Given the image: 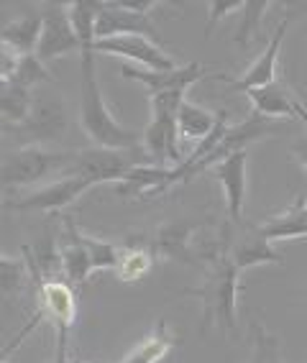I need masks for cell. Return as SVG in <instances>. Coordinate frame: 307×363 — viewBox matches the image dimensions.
<instances>
[{
    "instance_id": "ffe728a7",
    "label": "cell",
    "mask_w": 307,
    "mask_h": 363,
    "mask_svg": "<svg viewBox=\"0 0 307 363\" xmlns=\"http://www.w3.org/2000/svg\"><path fill=\"white\" fill-rule=\"evenodd\" d=\"M154 246L146 235H128L121 243V261L116 266V274L121 281H138L154 269Z\"/></svg>"
},
{
    "instance_id": "6da1fadb",
    "label": "cell",
    "mask_w": 307,
    "mask_h": 363,
    "mask_svg": "<svg viewBox=\"0 0 307 363\" xmlns=\"http://www.w3.org/2000/svg\"><path fill=\"white\" fill-rule=\"evenodd\" d=\"M230 235L233 223H223L216 240L195 248L197 264L205 266L203 286L184 289V294L203 299V333L218 328L225 337H233L238 320V269L230 261Z\"/></svg>"
},
{
    "instance_id": "d6986e66",
    "label": "cell",
    "mask_w": 307,
    "mask_h": 363,
    "mask_svg": "<svg viewBox=\"0 0 307 363\" xmlns=\"http://www.w3.org/2000/svg\"><path fill=\"white\" fill-rule=\"evenodd\" d=\"M177 184L174 169L154 167V164H144L136 167L123 182H118V195L121 197H159L164 192H169Z\"/></svg>"
},
{
    "instance_id": "d6a6232c",
    "label": "cell",
    "mask_w": 307,
    "mask_h": 363,
    "mask_svg": "<svg viewBox=\"0 0 307 363\" xmlns=\"http://www.w3.org/2000/svg\"><path fill=\"white\" fill-rule=\"evenodd\" d=\"M254 363H279V343L277 337L267 335L259 328V353H256Z\"/></svg>"
},
{
    "instance_id": "5b68a950",
    "label": "cell",
    "mask_w": 307,
    "mask_h": 363,
    "mask_svg": "<svg viewBox=\"0 0 307 363\" xmlns=\"http://www.w3.org/2000/svg\"><path fill=\"white\" fill-rule=\"evenodd\" d=\"M31 272V269H28ZM36 279V294H39V305L44 318L52 320L54 333H57V353L54 363H67V348H69V333L74 328L77 318V305H74L72 286L65 279H41L39 274L31 272Z\"/></svg>"
},
{
    "instance_id": "52a82bcc",
    "label": "cell",
    "mask_w": 307,
    "mask_h": 363,
    "mask_svg": "<svg viewBox=\"0 0 307 363\" xmlns=\"http://www.w3.org/2000/svg\"><path fill=\"white\" fill-rule=\"evenodd\" d=\"M72 52H79V39L69 18V3H46L41 13V36L36 57L46 65Z\"/></svg>"
},
{
    "instance_id": "8fae6325",
    "label": "cell",
    "mask_w": 307,
    "mask_h": 363,
    "mask_svg": "<svg viewBox=\"0 0 307 363\" xmlns=\"http://www.w3.org/2000/svg\"><path fill=\"white\" fill-rule=\"evenodd\" d=\"M277 130H281L279 121H274V118H267V116H262V113L254 111L249 118H246V121H241L238 125H228V130H225L223 141L218 143V149L213 151L208 159H203V162L197 164L195 172H192V177L200 174V172H205V169H213L218 162H223L225 156L235 154V151H246V146H249V143L262 141V138L272 136V133H277Z\"/></svg>"
},
{
    "instance_id": "30bf717a",
    "label": "cell",
    "mask_w": 307,
    "mask_h": 363,
    "mask_svg": "<svg viewBox=\"0 0 307 363\" xmlns=\"http://www.w3.org/2000/svg\"><path fill=\"white\" fill-rule=\"evenodd\" d=\"M289 21H292V13H287L284 18L279 21V26L274 28V36L269 39L267 49L256 57V62L249 67V69L243 72L241 77L233 79V77H228V74H213V79L230 84L233 90L246 92V95H249L251 90H262V87H267V84L277 82V62H279L281 44H284V39H287Z\"/></svg>"
},
{
    "instance_id": "f546056e",
    "label": "cell",
    "mask_w": 307,
    "mask_h": 363,
    "mask_svg": "<svg viewBox=\"0 0 307 363\" xmlns=\"http://www.w3.org/2000/svg\"><path fill=\"white\" fill-rule=\"evenodd\" d=\"M21 284H23V266H21V261L8 259V256L0 253V297L18 292Z\"/></svg>"
},
{
    "instance_id": "4dcf8cb0",
    "label": "cell",
    "mask_w": 307,
    "mask_h": 363,
    "mask_svg": "<svg viewBox=\"0 0 307 363\" xmlns=\"http://www.w3.org/2000/svg\"><path fill=\"white\" fill-rule=\"evenodd\" d=\"M41 320H44V312H41V307H36V310H33V315L28 318V323L23 325V328H21V330L16 333V335L11 337V340H8V343L3 345V348H0V363H11L13 353L21 348V343H23V340H26V337L31 335V333L36 330V328H39Z\"/></svg>"
},
{
    "instance_id": "d4e9b609",
    "label": "cell",
    "mask_w": 307,
    "mask_h": 363,
    "mask_svg": "<svg viewBox=\"0 0 307 363\" xmlns=\"http://www.w3.org/2000/svg\"><path fill=\"white\" fill-rule=\"evenodd\" d=\"M31 103H33L31 90L18 87L13 82L0 84V116L6 118L13 128L26 123L28 113H31Z\"/></svg>"
},
{
    "instance_id": "1f68e13d",
    "label": "cell",
    "mask_w": 307,
    "mask_h": 363,
    "mask_svg": "<svg viewBox=\"0 0 307 363\" xmlns=\"http://www.w3.org/2000/svg\"><path fill=\"white\" fill-rule=\"evenodd\" d=\"M243 3L241 0H210L208 3V26H205V36L210 39V33H213V26L216 23H221L225 16L235 13V11H241Z\"/></svg>"
},
{
    "instance_id": "484cf974",
    "label": "cell",
    "mask_w": 307,
    "mask_h": 363,
    "mask_svg": "<svg viewBox=\"0 0 307 363\" xmlns=\"http://www.w3.org/2000/svg\"><path fill=\"white\" fill-rule=\"evenodd\" d=\"M69 18L79 39V52L95 46V23H98V0H74L69 3Z\"/></svg>"
},
{
    "instance_id": "e0dca14e",
    "label": "cell",
    "mask_w": 307,
    "mask_h": 363,
    "mask_svg": "<svg viewBox=\"0 0 307 363\" xmlns=\"http://www.w3.org/2000/svg\"><path fill=\"white\" fill-rule=\"evenodd\" d=\"M249 100L254 105L256 113H262L267 118H289V121H300V123L307 125V108L300 103L297 95H292L289 87L277 79V82L267 84L262 90H251L249 92Z\"/></svg>"
},
{
    "instance_id": "7a4b0ae2",
    "label": "cell",
    "mask_w": 307,
    "mask_h": 363,
    "mask_svg": "<svg viewBox=\"0 0 307 363\" xmlns=\"http://www.w3.org/2000/svg\"><path fill=\"white\" fill-rule=\"evenodd\" d=\"M79 125L90 141L103 149H141V133L125 128L105 105L98 82L95 49L79 52Z\"/></svg>"
},
{
    "instance_id": "277c9868",
    "label": "cell",
    "mask_w": 307,
    "mask_h": 363,
    "mask_svg": "<svg viewBox=\"0 0 307 363\" xmlns=\"http://www.w3.org/2000/svg\"><path fill=\"white\" fill-rule=\"evenodd\" d=\"M151 164L149 154L141 149H103L90 146L74 154V162L67 172V177H82L95 187L103 182H123L136 167Z\"/></svg>"
},
{
    "instance_id": "ac0fdd59",
    "label": "cell",
    "mask_w": 307,
    "mask_h": 363,
    "mask_svg": "<svg viewBox=\"0 0 307 363\" xmlns=\"http://www.w3.org/2000/svg\"><path fill=\"white\" fill-rule=\"evenodd\" d=\"M62 238L65 240L59 243V259H62V272H65L67 284H85L87 277L92 274V264L87 256L85 240H82V230L69 215H65V235Z\"/></svg>"
},
{
    "instance_id": "44dd1931",
    "label": "cell",
    "mask_w": 307,
    "mask_h": 363,
    "mask_svg": "<svg viewBox=\"0 0 307 363\" xmlns=\"http://www.w3.org/2000/svg\"><path fill=\"white\" fill-rule=\"evenodd\" d=\"M264 238L272 240H289V238H307V200L297 197L284 213L272 215L259 225Z\"/></svg>"
},
{
    "instance_id": "8992f818",
    "label": "cell",
    "mask_w": 307,
    "mask_h": 363,
    "mask_svg": "<svg viewBox=\"0 0 307 363\" xmlns=\"http://www.w3.org/2000/svg\"><path fill=\"white\" fill-rule=\"evenodd\" d=\"M67 130V108L65 100L57 90L49 87H36L33 90V103L31 113H28L26 123L18 125L16 133L18 136H28L33 146H41L44 141H57Z\"/></svg>"
},
{
    "instance_id": "7c38bea8",
    "label": "cell",
    "mask_w": 307,
    "mask_h": 363,
    "mask_svg": "<svg viewBox=\"0 0 307 363\" xmlns=\"http://www.w3.org/2000/svg\"><path fill=\"white\" fill-rule=\"evenodd\" d=\"M92 184L82 177H62V179L46 184L28 192V195L11 200L6 205L8 210H39V213H57L65 210L67 205H72L77 197H82Z\"/></svg>"
},
{
    "instance_id": "e575fe53",
    "label": "cell",
    "mask_w": 307,
    "mask_h": 363,
    "mask_svg": "<svg viewBox=\"0 0 307 363\" xmlns=\"http://www.w3.org/2000/svg\"><path fill=\"white\" fill-rule=\"evenodd\" d=\"M6 130H13V125H11V123L6 121V118L0 116V133H6Z\"/></svg>"
},
{
    "instance_id": "3957f363",
    "label": "cell",
    "mask_w": 307,
    "mask_h": 363,
    "mask_svg": "<svg viewBox=\"0 0 307 363\" xmlns=\"http://www.w3.org/2000/svg\"><path fill=\"white\" fill-rule=\"evenodd\" d=\"M74 162V154L69 151H49L44 146H21L18 151L8 154L0 162V189L28 187L39 184L46 177H67Z\"/></svg>"
},
{
    "instance_id": "4316f807",
    "label": "cell",
    "mask_w": 307,
    "mask_h": 363,
    "mask_svg": "<svg viewBox=\"0 0 307 363\" xmlns=\"http://www.w3.org/2000/svg\"><path fill=\"white\" fill-rule=\"evenodd\" d=\"M82 240H85L92 272L116 269L118 261H121V246H116V243H111V240H105V238H98V235H87V233H82Z\"/></svg>"
},
{
    "instance_id": "4fadbf2b",
    "label": "cell",
    "mask_w": 307,
    "mask_h": 363,
    "mask_svg": "<svg viewBox=\"0 0 307 363\" xmlns=\"http://www.w3.org/2000/svg\"><path fill=\"white\" fill-rule=\"evenodd\" d=\"M210 72L203 65H192L187 67H177V69L157 72V69H144V67L136 65H123L121 67V77L131 79V82L144 84L151 95H159V92H187V87L195 82H200L203 77H208Z\"/></svg>"
},
{
    "instance_id": "d590c367",
    "label": "cell",
    "mask_w": 307,
    "mask_h": 363,
    "mask_svg": "<svg viewBox=\"0 0 307 363\" xmlns=\"http://www.w3.org/2000/svg\"><path fill=\"white\" fill-rule=\"evenodd\" d=\"M300 8H305V11H307V3H305V6H300Z\"/></svg>"
},
{
    "instance_id": "9a60e30c",
    "label": "cell",
    "mask_w": 307,
    "mask_h": 363,
    "mask_svg": "<svg viewBox=\"0 0 307 363\" xmlns=\"http://www.w3.org/2000/svg\"><path fill=\"white\" fill-rule=\"evenodd\" d=\"M203 223L205 220H192V218H179V220L164 223L157 233H154V238H151V246H154L157 259L200 266L197 264L195 248H192V235L203 228Z\"/></svg>"
},
{
    "instance_id": "2e32d148",
    "label": "cell",
    "mask_w": 307,
    "mask_h": 363,
    "mask_svg": "<svg viewBox=\"0 0 307 363\" xmlns=\"http://www.w3.org/2000/svg\"><path fill=\"white\" fill-rule=\"evenodd\" d=\"M246 162L249 154L246 151H235L225 156L210 169V174L221 182L223 192H225V210H228V223L238 225L243 223V202H246Z\"/></svg>"
},
{
    "instance_id": "9c48e42d",
    "label": "cell",
    "mask_w": 307,
    "mask_h": 363,
    "mask_svg": "<svg viewBox=\"0 0 307 363\" xmlns=\"http://www.w3.org/2000/svg\"><path fill=\"white\" fill-rule=\"evenodd\" d=\"M146 36L151 41L159 39V28L149 16H141L123 6V0H98V23H95V41L113 39V36Z\"/></svg>"
},
{
    "instance_id": "f1b7e54d",
    "label": "cell",
    "mask_w": 307,
    "mask_h": 363,
    "mask_svg": "<svg viewBox=\"0 0 307 363\" xmlns=\"http://www.w3.org/2000/svg\"><path fill=\"white\" fill-rule=\"evenodd\" d=\"M49 79L52 77H49L44 62H41L36 54H26V57L18 59V65H16V72H13V77H11V82L33 92L36 87H41V84L49 82Z\"/></svg>"
},
{
    "instance_id": "7402d4cb",
    "label": "cell",
    "mask_w": 307,
    "mask_h": 363,
    "mask_svg": "<svg viewBox=\"0 0 307 363\" xmlns=\"http://www.w3.org/2000/svg\"><path fill=\"white\" fill-rule=\"evenodd\" d=\"M39 36H41V13H28L23 18L0 23V44L13 49L18 57L36 54Z\"/></svg>"
},
{
    "instance_id": "83f0119b",
    "label": "cell",
    "mask_w": 307,
    "mask_h": 363,
    "mask_svg": "<svg viewBox=\"0 0 307 363\" xmlns=\"http://www.w3.org/2000/svg\"><path fill=\"white\" fill-rule=\"evenodd\" d=\"M243 23L235 31V44L238 46H249L254 39H259V28H262V18L269 11V0H249L243 3Z\"/></svg>"
},
{
    "instance_id": "5bb4252c",
    "label": "cell",
    "mask_w": 307,
    "mask_h": 363,
    "mask_svg": "<svg viewBox=\"0 0 307 363\" xmlns=\"http://www.w3.org/2000/svg\"><path fill=\"white\" fill-rule=\"evenodd\" d=\"M228 256L238 272H246L251 266L284 264V256L264 238L259 225H243V223L233 225Z\"/></svg>"
},
{
    "instance_id": "603a6c76",
    "label": "cell",
    "mask_w": 307,
    "mask_h": 363,
    "mask_svg": "<svg viewBox=\"0 0 307 363\" xmlns=\"http://www.w3.org/2000/svg\"><path fill=\"white\" fill-rule=\"evenodd\" d=\"M218 123V113L205 111L203 105L190 103L184 98L179 105V113H177V133H179V141H203L213 133Z\"/></svg>"
},
{
    "instance_id": "836d02e7",
    "label": "cell",
    "mask_w": 307,
    "mask_h": 363,
    "mask_svg": "<svg viewBox=\"0 0 307 363\" xmlns=\"http://www.w3.org/2000/svg\"><path fill=\"white\" fill-rule=\"evenodd\" d=\"M292 154L297 156V162L302 164V167L307 169V138H302V141H297L292 146Z\"/></svg>"
},
{
    "instance_id": "cb8c5ba5",
    "label": "cell",
    "mask_w": 307,
    "mask_h": 363,
    "mask_svg": "<svg viewBox=\"0 0 307 363\" xmlns=\"http://www.w3.org/2000/svg\"><path fill=\"white\" fill-rule=\"evenodd\" d=\"M174 343H177V337L167 330V323L159 320L157 328H154V333L146 337L144 343L136 345V348H133L123 361H118V363H159L172 348H174Z\"/></svg>"
},
{
    "instance_id": "ba28073f",
    "label": "cell",
    "mask_w": 307,
    "mask_h": 363,
    "mask_svg": "<svg viewBox=\"0 0 307 363\" xmlns=\"http://www.w3.org/2000/svg\"><path fill=\"white\" fill-rule=\"evenodd\" d=\"M95 52L103 54H113V57H123L128 59V65L144 67V69H157V72H167V69H177V62L162 44L146 39V36H113V39H98Z\"/></svg>"
}]
</instances>
